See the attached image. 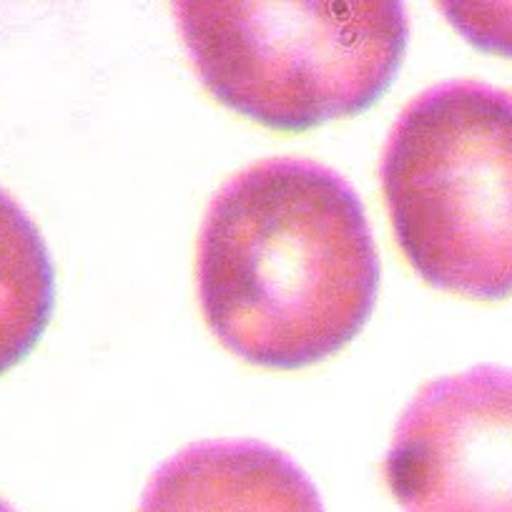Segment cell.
<instances>
[{"label": "cell", "mask_w": 512, "mask_h": 512, "mask_svg": "<svg viewBox=\"0 0 512 512\" xmlns=\"http://www.w3.org/2000/svg\"><path fill=\"white\" fill-rule=\"evenodd\" d=\"M196 284L214 337L292 372L347 347L377 304L379 256L347 179L307 159L239 171L206 211Z\"/></svg>", "instance_id": "obj_1"}, {"label": "cell", "mask_w": 512, "mask_h": 512, "mask_svg": "<svg viewBox=\"0 0 512 512\" xmlns=\"http://www.w3.org/2000/svg\"><path fill=\"white\" fill-rule=\"evenodd\" d=\"M174 16L206 91L282 134L372 108L410 38L400 0H179Z\"/></svg>", "instance_id": "obj_2"}, {"label": "cell", "mask_w": 512, "mask_h": 512, "mask_svg": "<svg viewBox=\"0 0 512 512\" xmlns=\"http://www.w3.org/2000/svg\"><path fill=\"white\" fill-rule=\"evenodd\" d=\"M379 179L397 246L430 287L510 297V91L480 81L422 91L392 126Z\"/></svg>", "instance_id": "obj_3"}, {"label": "cell", "mask_w": 512, "mask_h": 512, "mask_svg": "<svg viewBox=\"0 0 512 512\" xmlns=\"http://www.w3.org/2000/svg\"><path fill=\"white\" fill-rule=\"evenodd\" d=\"M384 482L402 512H512V369L425 384L397 422Z\"/></svg>", "instance_id": "obj_4"}, {"label": "cell", "mask_w": 512, "mask_h": 512, "mask_svg": "<svg viewBox=\"0 0 512 512\" xmlns=\"http://www.w3.org/2000/svg\"><path fill=\"white\" fill-rule=\"evenodd\" d=\"M136 512H327L307 472L259 440L194 442L166 460Z\"/></svg>", "instance_id": "obj_5"}, {"label": "cell", "mask_w": 512, "mask_h": 512, "mask_svg": "<svg viewBox=\"0 0 512 512\" xmlns=\"http://www.w3.org/2000/svg\"><path fill=\"white\" fill-rule=\"evenodd\" d=\"M56 307V272L41 231L0 189V374L33 352Z\"/></svg>", "instance_id": "obj_6"}, {"label": "cell", "mask_w": 512, "mask_h": 512, "mask_svg": "<svg viewBox=\"0 0 512 512\" xmlns=\"http://www.w3.org/2000/svg\"><path fill=\"white\" fill-rule=\"evenodd\" d=\"M0 512H16V510H13V507L8 505V502H3V500H0Z\"/></svg>", "instance_id": "obj_7"}]
</instances>
